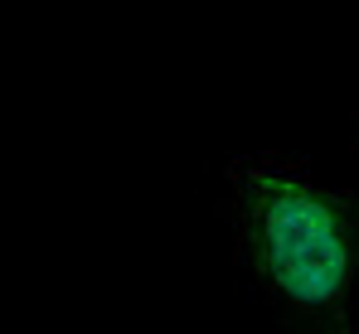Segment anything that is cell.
I'll use <instances>...</instances> for the list:
<instances>
[{
	"mask_svg": "<svg viewBox=\"0 0 359 334\" xmlns=\"http://www.w3.org/2000/svg\"><path fill=\"white\" fill-rule=\"evenodd\" d=\"M219 214L243 291L277 325L355 330L359 184L320 179L282 151H243L219 169Z\"/></svg>",
	"mask_w": 359,
	"mask_h": 334,
	"instance_id": "obj_1",
	"label": "cell"
},
{
	"mask_svg": "<svg viewBox=\"0 0 359 334\" xmlns=\"http://www.w3.org/2000/svg\"><path fill=\"white\" fill-rule=\"evenodd\" d=\"M350 146H355V155H359V116H355V126H350Z\"/></svg>",
	"mask_w": 359,
	"mask_h": 334,
	"instance_id": "obj_2",
	"label": "cell"
}]
</instances>
